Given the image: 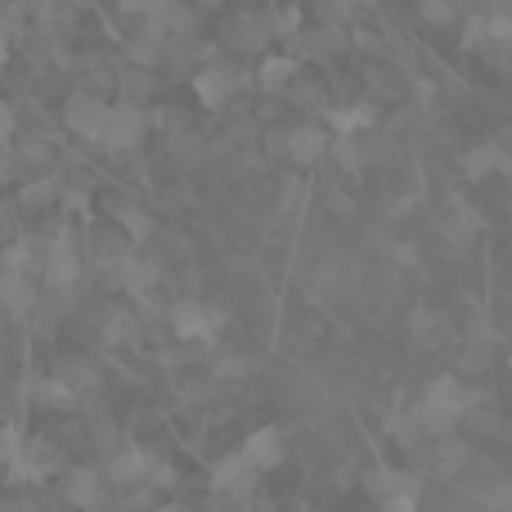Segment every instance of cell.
Returning a JSON list of instances; mask_svg holds the SVG:
<instances>
[{
  "mask_svg": "<svg viewBox=\"0 0 512 512\" xmlns=\"http://www.w3.org/2000/svg\"><path fill=\"white\" fill-rule=\"evenodd\" d=\"M243 459H248V468L261 477V472H274L283 459H288V441H283L279 427H256V432L243 441Z\"/></svg>",
  "mask_w": 512,
  "mask_h": 512,
  "instance_id": "cell-8",
  "label": "cell"
},
{
  "mask_svg": "<svg viewBox=\"0 0 512 512\" xmlns=\"http://www.w3.org/2000/svg\"><path fill=\"white\" fill-rule=\"evenodd\" d=\"M468 405H472V391L463 387L454 373H445V378H436L432 387L423 391V400L414 405L418 432L432 436V441H445V436H454V427L463 423Z\"/></svg>",
  "mask_w": 512,
  "mask_h": 512,
  "instance_id": "cell-1",
  "label": "cell"
},
{
  "mask_svg": "<svg viewBox=\"0 0 512 512\" xmlns=\"http://www.w3.org/2000/svg\"><path fill=\"white\" fill-rule=\"evenodd\" d=\"M41 274L50 288H68V283L81 279V252H77V243H72V234H54V239L45 243Z\"/></svg>",
  "mask_w": 512,
  "mask_h": 512,
  "instance_id": "cell-6",
  "label": "cell"
},
{
  "mask_svg": "<svg viewBox=\"0 0 512 512\" xmlns=\"http://www.w3.org/2000/svg\"><path fill=\"white\" fill-rule=\"evenodd\" d=\"M162 50H167V36L144 23V32L131 41V68H153V63L162 59Z\"/></svg>",
  "mask_w": 512,
  "mask_h": 512,
  "instance_id": "cell-16",
  "label": "cell"
},
{
  "mask_svg": "<svg viewBox=\"0 0 512 512\" xmlns=\"http://www.w3.org/2000/svg\"><path fill=\"white\" fill-rule=\"evenodd\" d=\"M0 512H9V508H0Z\"/></svg>",
  "mask_w": 512,
  "mask_h": 512,
  "instance_id": "cell-30",
  "label": "cell"
},
{
  "mask_svg": "<svg viewBox=\"0 0 512 512\" xmlns=\"http://www.w3.org/2000/svg\"><path fill=\"white\" fill-rule=\"evenodd\" d=\"M0 306L9 315H27L36 306V283L23 270H0Z\"/></svg>",
  "mask_w": 512,
  "mask_h": 512,
  "instance_id": "cell-13",
  "label": "cell"
},
{
  "mask_svg": "<svg viewBox=\"0 0 512 512\" xmlns=\"http://www.w3.org/2000/svg\"><path fill=\"white\" fill-rule=\"evenodd\" d=\"M171 328H176V337H185V342H212L225 328V310L207 306V301H176V306H171Z\"/></svg>",
  "mask_w": 512,
  "mask_h": 512,
  "instance_id": "cell-4",
  "label": "cell"
},
{
  "mask_svg": "<svg viewBox=\"0 0 512 512\" xmlns=\"http://www.w3.org/2000/svg\"><path fill=\"white\" fill-rule=\"evenodd\" d=\"M342 50V27H315V32H306V54L310 59H324V54Z\"/></svg>",
  "mask_w": 512,
  "mask_h": 512,
  "instance_id": "cell-23",
  "label": "cell"
},
{
  "mask_svg": "<svg viewBox=\"0 0 512 512\" xmlns=\"http://www.w3.org/2000/svg\"><path fill=\"white\" fill-rule=\"evenodd\" d=\"M468 463H472L468 441H459V436H445V441H436V472H441V477H459Z\"/></svg>",
  "mask_w": 512,
  "mask_h": 512,
  "instance_id": "cell-15",
  "label": "cell"
},
{
  "mask_svg": "<svg viewBox=\"0 0 512 512\" xmlns=\"http://www.w3.org/2000/svg\"><path fill=\"white\" fill-rule=\"evenodd\" d=\"M108 108H113V104H104L99 95L77 90V95L63 104V122H68V131L86 135V140H99V131H104V122H108Z\"/></svg>",
  "mask_w": 512,
  "mask_h": 512,
  "instance_id": "cell-7",
  "label": "cell"
},
{
  "mask_svg": "<svg viewBox=\"0 0 512 512\" xmlns=\"http://www.w3.org/2000/svg\"><path fill=\"white\" fill-rule=\"evenodd\" d=\"M144 131H149L144 108L140 104H126V99H122V104L108 108V122H104V131H99V144H104V149H113V153H131V149H140Z\"/></svg>",
  "mask_w": 512,
  "mask_h": 512,
  "instance_id": "cell-3",
  "label": "cell"
},
{
  "mask_svg": "<svg viewBox=\"0 0 512 512\" xmlns=\"http://www.w3.org/2000/svg\"><path fill=\"white\" fill-rule=\"evenodd\" d=\"M360 5H373V0H337V9H342V14H346V9H360Z\"/></svg>",
  "mask_w": 512,
  "mask_h": 512,
  "instance_id": "cell-27",
  "label": "cell"
},
{
  "mask_svg": "<svg viewBox=\"0 0 512 512\" xmlns=\"http://www.w3.org/2000/svg\"><path fill=\"white\" fill-rule=\"evenodd\" d=\"M252 486H256V472L248 468V459H243V454H225V459L212 468V490H216V495L243 499V495H252Z\"/></svg>",
  "mask_w": 512,
  "mask_h": 512,
  "instance_id": "cell-11",
  "label": "cell"
},
{
  "mask_svg": "<svg viewBox=\"0 0 512 512\" xmlns=\"http://www.w3.org/2000/svg\"><path fill=\"white\" fill-rule=\"evenodd\" d=\"M14 131H18V113L5 104V99H0V144L14 140Z\"/></svg>",
  "mask_w": 512,
  "mask_h": 512,
  "instance_id": "cell-26",
  "label": "cell"
},
{
  "mask_svg": "<svg viewBox=\"0 0 512 512\" xmlns=\"http://www.w3.org/2000/svg\"><path fill=\"white\" fill-rule=\"evenodd\" d=\"M508 369H512V355H508Z\"/></svg>",
  "mask_w": 512,
  "mask_h": 512,
  "instance_id": "cell-29",
  "label": "cell"
},
{
  "mask_svg": "<svg viewBox=\"0 0 512 512\" xmlns=\"http://www.w3.org/2000/svg\"><path fill=\"white\" fill-rule=\"evenodd\" d=\"M32 400L45 409H63L72 405V382L68 378H36L32 382Z\"/></svg>",
  "mask_w": 512,
  "mask_h": 512,
  "instance_id": "cell-18",
  "label": "cell"
},
{
  "mask_svg": "<svg viewBox=\"0 0 512 512\" xmlns=\"http://www.w3.org/2000/svg\"><path fill=\"white\" fill-rule=\"evenodd\" d=\"M153 468H158V463H153V454L149 450H117L113 459L104 463V481H113V486H140V481H149L153 477Z\"/></svg>",
  "mask_w": 512,
  "mask_h": 512,
  "instance_id": "cell-10",
  "label": "cell"
},
{
  "mask_svg": "<svg viewBox=\"0 0 512 512\" xmlns=\"http://www.w3.org/2000/svg\"><path fill=\"white\" fill-rule=\"evenodd\" d=\"M292 77H297V59H292V54H270V59L261 63V72H256V86H261L265 95H283V90L292 86Z\"/></svg>",
  "mask_w": 512,
  "mask_h": 512,
  "instance_id": "cell-14",
  "label": "cell"
},
{
  "mask_svg": "<svg viewBox=\"0 0 512 512\" xmlns=\"http://www.w3.org/2000/svg\"><path fill=\"white\" fill-rule=\"evenodd\" d=\"M418 14L427 27H450L454 23V5L450 0H418Z\"/></svg>",
  "mask_w": 512,
  "mask_h": 512,
  "instance_id": "cell-24",
  "label": "cell"
},
{
  "mask_svg": "<svg viewBox=\"0 0 512 512\" xmlns=\"http://www.w3.org/2000/svg\"><path fill=\"white\" fill-rule=\"evenodd\" d=\"M328 140H333V135H328L324 126H315V122L297 126V131H288V158L301 162V167H315L328 153Z\"/></svg>",
  "mask_w": 512,
  "mask_h": 512,
  "instance_id": "cell-12",
  "label": "cell"
},
{
  "mask_svg": "<svg viewBox=\"0 0 512 512\" xmlns=\"http://www.w3.org/2000/svg\"><path fill=\"white\" fill-rule=\"evenodd\" d=\"M104 472L99 468H72L63 477V504L77 508V512H99L104 508Z\"/></svg>",
  "mask_w": 512,
  "mask_h": 512,
  "instance_id": "cell-9",
  "label": "cell"
},
{
  "mask_svg": "<svg viewBox=\"0 0 512 512\" xmlns=\"http://www.w3.org/2000/svg\"><path fill=\"white\" fill-rule=\"evenodd\" d=\"M369 490L382 512H418L423 477H418V472H400V468H378L369 477Z\"/></svg>",
  "mask_w": 512,
  "mask_h": 512,
  "instance_id": "cell-2",
  "label": "cell"
},
{
  "mask_svg": "<svg viewBox=\"0 0 512 512\" xmlns=\"http://www.w3.org/2000/svg\"><path fill=\"white\" fill-rule=\"evenodd\" d=\"M270 32L274 27L265 23V18H239V23H234V45H239V50H265Z\"/></svg>",
  "mask_w": 512,
  "mask_h": 512,
  "instance_id": "cell-19",
  "label": "cell"
},
{
  "mask_svg": "<svg viewBox=\"0 0 512 512\" xmlns=\"http://www.w3.org/2000/svg\"><path fill=\"white\" fill-rule=\"evenodd\" d=\"M203 5H221V0H203Z\"/></svg>",
  "mask_w": 512,
  "mask_h": 512,
  "instance_id": "cell-28",
  "label": "cell"
},
{
  "mask_svg": "<svg viewBox=\"0 0 512 512\" xmlns=\"http://www.w3.org/2000/svg\"><path fill=\"white\" fill-rule=\"evenodd\" d=\"M333 153H337V162H342L346 171H360L364 162H369V144H364V135H337Z\"/></svg>",
  "mask_w": 512,
  "mask_h": 512,
  "instance_id": "cell-21",
  "label": "cell"
},
{
  "mask_svg": "<svg viewBox=\"0 0 512 512\" xmlns=\"http://www.w3.org/2000/svg\"><path fill=\"white\" fill-rule=\"evenodd\" d=\"M243 81L248 77H243L234 63H207V68L194 72V95L203 99L207 108H221V104H230V99L239 95Z\"/></svg>",
  "mask_w": 512,
  "mask_h": 512,
  "instance_id": "cell-5",
  "label": "cell"
},
{
  "mask_svg": "<svg viewBox=\"0 0 512 512\" xmlns=\"http://www.w3.org/2000/svg\"><path fill=\"white\" fill-rule=\"evenodd\" d=\"M512 171V162L504 158V149H499V144H481V149H472L468 153V171L472 176H490V171Z\"/></svg>",
  "mask_w": 512,
  "mask_h": 512,
  "instance_id": "cell-20",
  "label": "cell"
},
{
  "mask_svg": "<svg viewBox=\"0 0 512 512\" xmlns=\"http://www.w3.org/2000/svg\"><path fill=\"white\" fill-rule=\"evenodd\" d=\"M328 122H333V135H364L373 126V108L369 104L333 108V113H328Z\"/></svg>",
  "mask_w": 512,
  "mask_h": 512,
  "instance_id": "cell-17",
  "label": "cell"
},
{
  "mask_svg": "<svg viewBox=\"0 0 512 512\" xmlns=\"http://www.w3.org/2000/svg\"><path fill=\"white\" fill-rule=\"evenodd\" d=\"M117 221L126 225V234H131V243H144L153 234V221H149V212H140L135 203H117Z\"/></svg>",
  "mask_w": 512,
  "mask_h": 512,
  "instance_id": "cell-22",
  "label": "cell"
},
{
  "mask_svg": "<svg viewBox=\"0 0 512 512\" xmlns=\"http://www.w3.org/2000/svg\"><path fill=\"white\" fill-rule=\"evenodd\" d=\"M167 5H171V0H122L126 14H140L144 23H158V14H162Z\"/></svg>",
  "mask_w": 512,
  "mask_h": 512,
  "instance_id": "cell-25",
  "label": "cell"
}]
</instances>
